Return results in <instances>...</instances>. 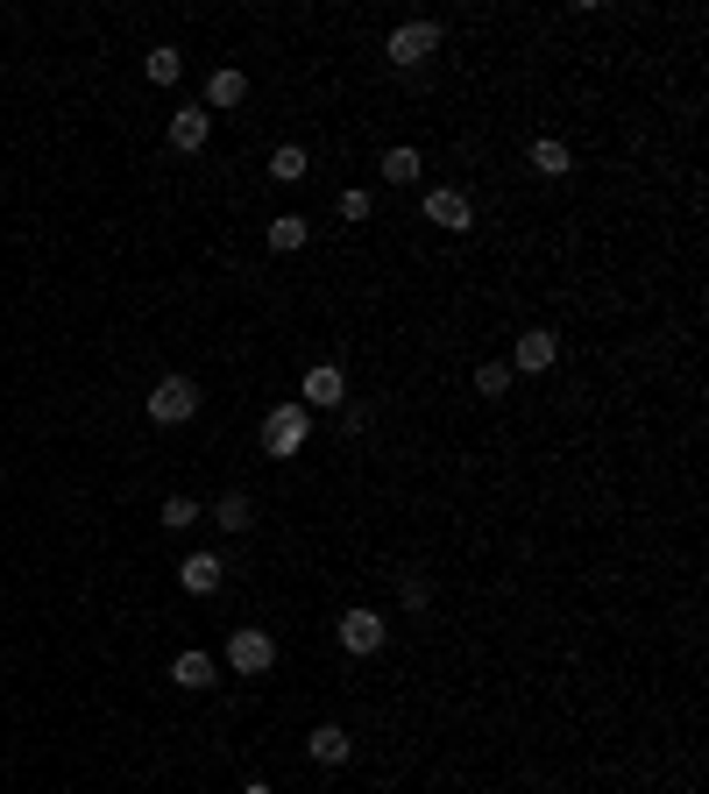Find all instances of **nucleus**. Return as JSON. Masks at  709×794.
Masks as SVG:
<instances>
[{"mask_svg":"<svg viewBox=\"0 0 709 794\" xmlns=\"http://www.w3.org/2000/svg\"><path fill=\"white\" fill-rule=\"evenodd\" d=\"M440 50V22H405V29H391V43H383V57H391V65H426V57Z\"/></svg>","mask_w":709,"mask_h":794,"instance_id":"f03ea898","label":"nucleus"},{"mask_svg":"<svg viewBox=\"0 0 709 794\" xmlns=\"http://www.w3.org/2000/svg\"><path fill=\"white\" fill-rule=\"evenodd\" d=\"M178 71H185V65H178V50H164V43L142 57V79H149V86H178Z\"/></svg>","mask_w":709,"mask_h":794,"instance_id":"dca6fc26","label":"nucleus"},{"mask_svg":"<svg viewBox=\"0 0 709 794\" xmlns=\"http://www.w3.org/2000/svg\"><path fill=\"white\" fill-rule=\"evenodd\" d=\"M199 412V383L191 376H157V391H149V419L157 425H185Z\"/></svg>","mask_w":709,"mask_h":794,"instance_id":"f257e3e1","label":"nucleus"},{"mask_svg":"<svg viewBox=\"0 0 709 794\" xmlns=\"http://www.w3.org/2000/svg\"><path fill=\"white\" fill-rule=\"evenodd\" d=\"M263 448H270L277 461L305 448V404H277V412L263 419Z\"/></svg>","mask_w":709,"mask_h":794,"instance_id":"20e7f679","label":"nucleus"},{"mask_svg":"<svg viewBox=\"0 0 709 794\" xmlns=\"http://www.w3.org/2000/svg\"><path fill=\"white\" fill-rule=\"evenodd\" d=\"M341 220H370V192H341Z\"/></svg>","mask_w":709,"mask_h":794,"instance_id":"4be33fe9","label":"nucleus"},{"mask_svg":"<svg viewBox=\"0 0 709 794\" xmlns=\"http://www.w3.org/2000/svg\"><path fill=\"white\" fill-rule=\"evenodd\" d=\"M242 794H270V781H248V787H242Z\"/></svg>","mask_w":709,"mask_h":794,"instance_id":"b1692460","label":"nucleus"},{"mask_svg":"<svg viewBox=\"0 0 709 794\" xmlns=\"http://www.w3.org/2000/svg\"><path fill=\"white\" fill-rule=\"evenodd\" d=\"M383 178H391V185H412V178H418V149H383Z\"/></svg>","mask_w":709,"mask_h":794,"instance_id":"6ab92c4d","label":"nucleus"},{"mask_svg":"<svg viewBox=\"0 0 709 794\" xmlns=\"http://www.w3.org/2000/svg\"><path fill=\"white\" fill-rule=\"evenodd\" d=\"M341 646L348 653H383V610H348L341 617Z\"/></svg>","mask_w":709,"mask_h":794,"instance_id":"0eeeda50","label":"nucleus"},{"mask_svg":"<svg viewBox=\"0 0 709 794\" xmlns=\"http://www.w3.org/2000/svg\"><path fill=\"white\" fill-rule=\"evenodd\" d=\"M475 391H483V398H504V391H511V362H483V370H475Z\"/></svg>","mask_w":709,"mask_h":794,"instance_id":"aec40b11","label":"nucleus"},{"mask_svg":"<svg viewBox=\"0 0 709 794\" xmlns=\"http://www.w3.org/2000/svg\"><path fill=\"white\" fill-rule=\"evenodd\" d=\"M553 355H561V341H553L546 326H532V334H519V355H511V370L540 376V370H553Z\"/></svg>","mask_w":709,"mask_h":794,"instance_id":"6e6552de","label":"nucleus"},{"mask_svg":"<svg viewBox=\"0 0 709 794\" xmlns=\"http://www.w3.org/2000/svg\"><path fill=\"white\" fill-rule=\"evenodd\" d=\"M214 518H220L227 532H248V526H256V503H248V497L235 490V497H220V503H214Z\"/></svg>","mask_w":709,"mask_h":794,"instance_id":"f3484780","label":"nucleus"},{"mask_svg":"<svg viewBox=\"0 0 709 794\" xmlns=\"http://www.w3.org/2000/svg\"><path fill=\"white\" fill-rule=\"evenodd\" d=\"M426 220H433V227H447V235H469V220H475L469 192H454V185H440V192H426Z\"/></svg>","mask_w":709,"mask_h":794,"instance_id":"39448f33","label":"nucleus"},{"mask_svg":"<svg viewBox=\"0 0 709 794\" xmlns=\"http://www.w3.org/2000/svg\"><path fill=\"white\" fill-rule=\"evenodd\" d=\"M341 398H348V376H341L334 362H319V370H305V398H298L305 412H313V404H319V412H334Z\"/></svg>","mask_w":709,"mask_h":794,"instance_id":"423d86ee","label":"nucleus"},{"mask_svg":"<svg viewBox=\"0 0 709 794\" xmlns=\"http://www.w3.org/2000/svg\"><path fill=\"white\" fill-rule=\"evenodd\" d=\"M568 143H553V135H540V143H532V170H540V178H568Z\"/></svg>","mask_w":709,"mask_h":794,"instance_id":"4468645a","label":"nucleus"},{"mask_svg":"<svg viewBox=\"0 0 709 794\" xmlns=\"http://www.w3.org/2000/svg\"><path fill=\"white\" fill-rule=\"evenodd\" d=\"M242 100H248V79L235 65H220L214 79H206V114H214V107H242Z\"/></svg>","mask_w":709,"mask_h":794,"instance_id":"9b49d317","label":"nucleus"},{"mask_svg":"<svg viewBox=\"0 0 709 794\" xmlns=\"http://www.w3.org/2000/svg\"><path fill=\"white\" fill-rule=\"evenodd\" d=\"M227 667L235 674H270L277 667V638L270 631H235L227 638Z\"/></svg>","mask_w":709,"mask_h":794,"instance_id":"7ed1b4c3","label":"nucleus"},{"mask_svg":"<svg viewBox=\"0 0 709 794\" xmlns=\"http://www.w3.org/2000/svg\"><path fill=\"white\" fill-rule=\"evenodd\" d=\"M164 526H170V532L199 526V503H191V497H170V503H164Z\"/></svg>","mask_w":709,"mask_h":794,"instance_id":"412c9836","label":"nucleus"},{"mask_svg":"<svg viewBox=\"0 0 709 794\" xmlns=\"http://www.w3.org/2000/svg\"><path fill=\"white\" fill-rule=\"evenodd\" d=\"M270 178H277V185H298V178H305V149H298V143L270 149Z\"/></svg>","mask_w":709,"mask_h":794,"instance_id":"a211bd4d","label":"nucleus"},{"mask_svg":"<svg viewBox=\"0 0 709 794\" xmlns=\"http://www.w3.org/2000/svg\"><path fill=\"white\" fill-rule=\"evenodd\" d=\"M305 235H313V227H305L298 213H277V220H270V248H277V256H292V248H305Z\"/></svg>","mask_w":709,"mask_h":794,"instance_id":"2eb2a0df","label":"nucleus"},{"mask_svg":"<svg viewBox=\"0 0 709 794\" xmlns=\"http://www.w3.org/2000/svg\"><path fill=\"white\" fill-rule=\"evenodd\" d=\"M220 575H227V560H220V553H185V560H178V582H185L191 596H214V589H220Z\"/></svg>","mask_w":709,"mask_h":794,"instance_id":"1a4fd4ad","label":"nucleus"},{"mask_svg":"<svg viewBox=\"0 0 709 794\" xmlns=\"http://www.w3.org/2000/svg\"><path fill=\"white\" fill-rule=\"evenodd\" d=\"M305 752H313V766H341V759H348V731H341V724H319L313 738H305Z\"/></svg>","mask_w":709,"mask_h":794,"instance_id":"ddd939ff","label":"nucleus"},{"mask_svg":"<svg viewBox=\"0 0 709 794\" xmlns=\"http://www.w3.org/2000/svg\"><path fill=\"white\" fill-rule=\"evenodd\" d=\"M170 682L178 688H214V653H199V646L178 653V660H170Z\"/></svg>","mask_w":709,"mask_h":794,"instance_id":"f8f14e48","label":"nucleus"},{"mask_svg":"<svg viewBox=\"0 0 709 794\" xmlns=\"http://www.w3.org/2000/svg\"><path fill=\"white\" fill-rule=\"evenodd\" d=\"M206 128H214V114H206V107H178V114H170V149H185V157H191V149H206Z\"/></svg>","mask_w":709,"mask_h":794,"instance_id":"9d476101","label":"nucleus"},{"mask_svg":"<svg viewBox=\"0 0 709 794\" xmlns=\"http://www.w3.org/2000/svg\"><path fill=\"white\" fill-rule=\"evenodd\" d=\"M426 596H433V589H426V575H405V604H412V610H426Z\"/></svg>","mask_w":709,"mask_h":794,"instance_id":"5701e85b","label":"nucleus"}]
</instances>
